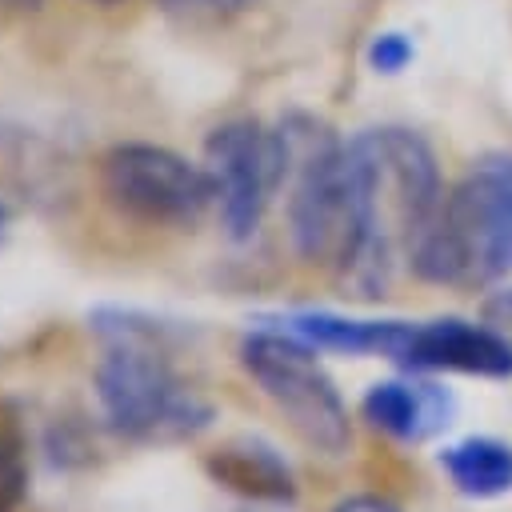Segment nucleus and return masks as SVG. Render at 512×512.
I'll use <instances>...</instances> for the list:
<instances>
[{
	"label": "nucleus",
	"mask_w": 512,
	"mask_h": 512,
	"mask_svg": "<svg viewBox=\"0 0 512 512\" xmlns=\"http://www.w3.org/2000/svg\"><path fill=\"white\" fill-rule=\"evenodd\" d=\"M88 4H100V8H112V4H120V0H88Z\"/></svg>",
	"instance_id": "19"
},
{
	"label": "nucleus",
	"mask_w": 512,
	"mask_h": 512,
	"mask_svg": "<svg viewBox=\"0 0 512 512\" xmlns=\"http://www.w3.org/2000/svg\"><path fill=\"white\" fill-rule=\"evenodd\" d=\"M204 168L212 172L220 228L228 240H252L272 192L284 184L280 132L248 116L224 120L204 140Z\"/></svg>",
	"instance_id": "6"
},
{
	"label": "nucleus",
	"mask_w": 512,
	"mask_h": 512,
	"mask_svg": "<svg viewBox=\"0 0 512 512\" xmlns=\"http://www.w3.org/2000/svg\"><path fill=\"white\" fill-rule=\"evenodd\" d=\"M88 328L100 344L92 392L104 428L140 448L196 440L212 428L216 404L188 380L176 352L188 340L180 320L136 304H96Z\"/></svg>",
	"instance_id": "1"
},
{
	"label": "nucleus",
	"mask_w": 512,
	"mask_h": 512,
	"mask_svg": "<svg viewBox=\"0 0 512 512\" xmlns=\"http://www.w3.org/2000/svg\"><path fill=\"white\" fill-rule=\"evenodd\" d=\"M412 56H416V48L404 32H380L368 44V64H372V72H384V76L404 72L412 64Z\"/></svg>",
	"instance_id": "13"
},
{
	"label": "nucleus",
	"mask_w": 512,
	"mask_h": 512,
	"mask_svg": "<svg viewBox=\"0 0 512 512\" xmlns=\"http://www.w3.org/2000/svg\"><path fill=\"white\" fill-rule=\"evenodd\" d=\"M280 328L292 336L308 340L316 352H344V356H380V360H400L408 320H364V316H344L332 308H296L276 316Z\"/></svg>",
	"instance_id": "10"
},
{
	"label": "nucleus",
	"mask_w": 512,
	"mask_h": 512,
	"mask_svg": "<svg viewBox=\"0 0 512 512\" xmlns=\"http://www.w3.org/2000/svg\"><path fill=\"white\" fill-rule=\"evenodd\" d=\"M396 364L408 372H460L480 380H512V340L500 328L464 316L408 320V336Z\"/></svg>",
	"instance_id": "7"
},
{
	"label": "nucleus",
	"mask_w": 512,
	"mask_h": 512,
	"mask_svg": "<svg viewBox=\"0 0 512 512\" xmlns=\"http://www.w3.org/2000/svg\"><path fill=\"white\" fill-rule=\"evenodd\" d=\"M204 472L212 484H220L224 492L252 500V504H272L284 508L296 500V472L284 460V452L252 432L228 436L220 440L212 452H204Z\"/></svg>",
	"instance_id": "8"
},
{
	"label": "nucleus",
	"mask_w": 512,
	"mask_h": 512,
	"mask_svg": "<svg viewBox=\"0 0 512 512\" xmlns=\"http://www.w3.org/2000/svg\"><path fill=\"white\" fill-rule=\"evenodd\" d=\"M492 312H500V324H508V320H512V292H504V296L492 304Z\"/></svg>",
	"instance_id": "17"
},
{
	"label": "nucleus",
	"mask_w": 512,
	"mask_h": 512,
	"mask_svg": "<svg viewBox=\"0 0 512 512\" xmlns=\"http://www.w3.org/2000/svg\"><path fill=\"white\" fill-rule=\"evenodd\" d=\"M240 368L308 448L324 456L348 452V404L308 340L292 336L280 324H260L240 340Z\"/></svg>",
	"instance_id": "4"
},
{
	"label": "nucleus",
	"mask_w": 512,
	"mask_h": 512,
	"mask_svg": "<svg viewBox=\"0 0 512 512\" xmlns=\"http://www.w3.org/2000/svg\"><path fill=\"white\" fill-rule=\"evenodd\" d=\"M448 484L468 500H496L512 492V444L500 436H464L436 452Z\"/></svg>",
	"instance_id": "11"
},
{
	"label": "nucleus",
	"mask_w": 512,
	"mask_h": 512,
	"mask_svg": "<svg viewBox=\"0 0 512 512\" xmlns=\"http://www.w3.org/2000/svg\"><path fill=\"white\" fill-rule=\"evenodd\" d=\"M28 496V436L12 408L0 404V512H16Z\"/></svg>",
	"instance_id": "12"
},
{
	"label": "nucleus",
	"mask_w": 512,
	"mask_h": 512,
	"mask_svg": "<svg viewBox=\"0 0 512 512\" xmlns=\"http://www.w3.org/2000/svg\"><path fill=\"white\" fill-rule=\"evenodd\" d=\"M8 224H12V208L0 200V244H4V236H8Z\"/></svg>",
	"instance_id": "18"
},
{
	"label": "nucleus",
	"mask_w": 512,
	"mask_h": 512,
	"mask_svg": "<svg viewBox=\"0 0 512 512\" xmlns=\"http://www.w3.org/2000/svg\"><path fill=\"white\" fill-rule=\"evenodd\" d=\"M428 284L476 288L512 272V156H480L436 204L408 256Z\"/></svg>",
	"instance_id": "3"
},
{
	"label": "nucleus",
	"mask_w": 512,
	"mask_h": 512,
	"mask_svg": "<svg viewBox=\"0 0 512 512\" xmlns=\"http://www.w3.org/2000/svg\"><path fill=\"white\" fill-rule=\"evenodd\" d=\"M360 412L376 432L400 444H424L452 424L456 396L436 380H376L364 392Z\"/></svg>",
	"instance_id": "9"
},
{
	"label": "nucleus",
	"mask_w": 512,
	"mask_h": 512,
	"mask_svg": "<svg viewBox=\"0 0 512 512\" xmlns=\"http://www.w3.org/2000/svg\"><path fill=\"white\" fill-rule=\"evenodd\" d=\"M100 184L116 212L160 228H192L216 204V184L204 164L148 140L108 148L100 160Z\"/></svg>",
	"instance_id": "5"
},
{
	"label": "nucleus",
	"mask_w": 512,
	"mask_h": 512,
	"mask_svg": "<svg viewBox=\"0 0 512 512\" xmlns=\"http://www.w3.org/2000/svg\"><path fill=\"white\" fill-rule=\"evenodd\" d=\"M164 4L180 12H200V16H224V12L244 8V0H164Z\"/></svg>",
	"instance_id": "14"
},
{
	"label": "nucleus",
	"mask_w": 512,
	"mask_h": 512,
	"mask_svg": "<svg viewBox=\"0 0 512 512\" xmlns=\"http://www.w3.org/2000/svg\"><path fill=\"white\" fill-rule=\"evenodd\" d=\"M348 160V260L340 280L356 296H376L400 260L412 256L440 204L432 148L400 124L364 128L344 140Z\"/></svg>",
	"instance_id": "2"
},
{
	"label": "nucleus",
	"mask_w": 512,
	"mask_h": 512,
	"mask_svg": "<svg viewBox=\"0 0 512 512\" xmlns=\"http://www.w3.org/2000/svg\"><path fill=\"white\" fill-rule=\"evenodd\" d=\"M332 512H400V508L380 496H352V500H340Z\"/></svg>",
	"instance_id": "15"
},
{
	"label": "nucleus",
	"mask_w": 512,
	"mask_h": 512,
	"mask_svg": "<svg viewBox=\"0 0 512 512\" xmlns=\"http://www.w3.org/2000/svg\"><path fill=\"white\" fill-rule=\"evenodd\" d=\"M44 0H0V8L4 12H36Z\"/></svg>",
	"instance_id": "16"
}]
</instances>
